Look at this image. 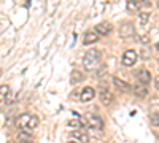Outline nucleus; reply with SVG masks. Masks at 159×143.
Masks as SVG:
<instances>
[{"instance_id": "1", "label": "nucleus", "mask_w": 159, "mask_h": 143, "mask_svg": "<svg viewBox=\"0 0 159 143\" xmlns=\"http://www.w3.org/2000/svg\"><path fill=\"white\" fill-rule=\"evenodd\" d=\"M102 57V51L100 49H89L88 53L83 56V67L89 72V70H94Z\"/></svg>"}, {"instance_id": "2", "label": "nucleus", "mask_w": 159, "mask_h": 143, "mask_svg": "<svg viewBox=\"0 0 159 143\" xmlns=\"http://www.w3.org/2000/svg\"><path fill=\"white\" fill-rule=\"evenodd\" d=\"M86 123H88V127H91V129H96V131H102L103 129V121H102V118L100 116H97V114H88L86 116Z\"/></svg>"}, {"instance_id": "3", "label": "nucleus", "mask_w": 159, "mask_h": 143, "mask_svg": "<svg viewBox=\"0 0 159 143\" xmlns=\"http://www.w3.org/2000/svg\"><path fill=\"white\" fill-rule=\"evenodd\" d=\"M121 62H123V65H126V67H132V65H134V64L137 62V53H135L134 49H127V51H124Z\"/></svg>"}, {"instance_id": "4", "label": "nucleus", "mask_w": 159, "mask_h": 143, "mask_svg": "<svg viewBox=\"0 0 159 143\" xmlns=\"http://www.w3.org/2000/svg\"><path fill=\"white\" fill-rule=\"evenodd\" d=\"M119 35H121L123 38L134 37V35H135L134 24H132V22H124V24H121V27H119Z\"/></svg>"}, {"instance_id": "5", "label": "nucleus", "mask_w": 159, "mask_h": 143, "mask_svg": "<svg viewBox=\"0 0 159 143\" xmlns=\"http://www.w3.org/2000/svg\"><path fill=\"white\" fill-rule=\"evenodd\" d=\"M94 32H96L99 37H105V35H108V34L111 32V24H110V22H99V24H96Z\"/></svg>"}, {"instance_id": "6", "label": "nucleus", "mask_w": 159, "mask_h": 143, "mask_svg": "<svg viewBox=\"0 0 159 143\" xmlns=\"http://www.w3.org/2000/svg\"><path fill=\"white\" fill-rule=\"evenodd\" d=\"M30 116H32V114H29V113H24V114L18 116V118H16V121H15L16 127H19L21 131H25V129H27V126H29Z\"/></svg>"}, {"instance_id": "7", "label": "nucleus", "mask_w": 159, "mask_h": 143, "mask_svg": "<svg viewBox=\"0 0 159 143\" xmlns=\"http://www.w3.org/2000/svg\"><path fill=\"white\" fill-rule=\"evenodd\" d=\"M96 97V91L92 89V87H83L81 89V94H80V100L81 102H91L92 99Z\"/></svg>"}, {"instance_id": "8", "label": "nucleus", "mask_w": 159, "mask_h": 143, "mask_svg": "<svg viewBox=\"0 0 159 143\" xmlns=\"http://www.w3.org/2000/svg\"><path fill=\"white\" fill-rule=\"evenodd\" d=\"M111 100H113V94L108 91L107 86H103V87L100 89V102L103 103V105H110Z\"/></svg>"}, {"instance_id": "9", "label": "nucleus", "mask_w": 159, "mask_h": 143, "mask_svg": "<svg viewBox=\"0 0 159 143\" xmlns=\"http://www.w3.org/2000/svg\"><path fill=\"white\" fill-rule=\"evenodd\" d=\"M70 137H72L73 141H76V143H88V141H89V137H88L83 131H80V129L73 131V132L70 134Z\"/></svg>"}, {"instance_id": "10", "label": "nucleus", "mask_w": 159, "mask_h": 143, "mask_svg": "<svg viewBox=\"0 0 159 143\" xmlns=\"http://www.w3.org/2000/svg\"><path fill=\"white\" fill-rule=\"evenodd\" d=\"M99 42V35L94 32V30H89V32H86L84 34V38H83V43L88 46V45H94V43H97Z\"/></svg>"}, {"instance_id": "11", "label": "nucleus", "mask_w": 159, "mask_h": 143, "mask_svg": "<svg viewBox=\"0 0 159 143\" xmlns=\"http://www.w3.org/2000/svg\"><path fill=\"white\" fill-rule=\"evenodd\" d=\"M113 84L119 89V91H132V86L127 83V81H123L121 78H118V76H113Z\"/></svg>"}, {"instance_id": "12", "label": "nucleus", "mask_w": 159, "mask_h": 143, "mask_svg": "<svg viewBox=\"0 0 159 143\" xmlns=\"http://www.w3.org/2000/svg\"><path fill=\"white\" fill-rule=\"evenodd\" d=\"M137 80H139L140 84L145 86V84H148L151 81V75H150L148 70H140V72H137Z\"/></svg>"}, {"instance_id": "13", "label": "nucleus", "mask_w": 159, "mask_h": 143, "mask_svg": "<svg viewBox=\"0 0 159 143\" xmlns=\"http://www.w3.org/2000/svg\"><path fill=\"white\" fill-rule=\"evenodd\" d=\"M132 91H134V94H135L137 97H145V96L148 94L147 87H145V86H140V84H137V86H132Z\"/></svg>"}, {"instance_id": "14", "label": "nucleus", "mask_w": 159, "mask_h": 143, "mask_svg": "<svg viewBox=\"0 0 159 143\" xmlns=\"http://www.w3.org/2000/svg\"><path fill=\"white\" fill-rule=\"evenodd\" d=\"M38 124H40V121H38V118H37V116L35 114H32L30 116V121H29V126H27V129H25V131H34V129H37L38 127Z\"/></svg>"}, {"instance_id": "15", "label": "nucleus", "mask_w": 159, "mask_h": 143, "mask_svg": "<svg viewBox=\"0 0 159 143\" xmlns=\"http://www.w3.org/2000/svg\"><path fill=\"white\" fill-rule=\"evenodd\" d=\"M127 11L129 13H137L139 10H140V5L137 3V2H134V0H127Z\"/></svg>"}, {"instance_id": "16", "label": "nucleus", "mask_w": 159, "mask_h": 143, "mask_svg": "<svg viewBox=\"0 0 159 143\" xmlns=\"http://www.w3.org/2000/svg\"><path fill=\"white\" fill-rule=\"evenodd\" d=\"M10 92V86L3 84V86H0V103H3L7 100V96Z\"/></svg>"}, {"instance_id": "17", "label": "nucleus", "mask_w": 159, "mask_h": 143, "mask_svg": "<svg viewBox=\"0 0 159 143\" xmlns=\"http://www.w3.org/2000/svg\"><path fill=\"white\" fill-rule=\"evenodd\" d=\"M18 138H19V141H30L32 140V134L29 131H19Z\"/></svg>"}, {"instance_id": "18", "label": "nucleus", "mask_w": 159, "mask_h": 143, "mask_svg": "<svg viewBox=\"0 0 159 143\" xmlns=\"http://www.w3.org/2000/svg\"><path fill=\"white\" fill-rule=\"evenodd\" d=\"M84 80V75L80 72V70H73L72 72V83H80Z\"/></svg>"}, {"instance_id": "19", "label": "nucleus", "mask_w": 159, "mask_h": 143, "mask_svg": "<svg viewBox=\"0 0 159 143\" xmlns=\"http://www.w3.org/2000/svg\"><path fill=\"white\" fill-rule=\"evenodd\" d=\"M67 126L72 127V129H75V131H76V129H81V127H83L81 119H80V118H76V119H69V121H67Z\"/></svg>"}, {"instance_id": "20", "label": "nucleus", "mask_w": 159, "mask_h": 143, "mask_svg": "<svg viewBox=\"0 0 159 143\" xmlns=\"http://www.w3.org/2000/svg\"><path fill=\"white\" fill-rule=\"evenodd\" d=\"M150 13L148 11H143V13H140V16H139V22H140V25H147L148 24V19H150Z\"/></svg>"}, {"instance_id": "21", "label": "nucleus", "mask_w": 159, "mask_h": 143, "mask_svg": "<svg viewBox=\"0 0 159 143\" xmlns=\"http://www.w3.org/2000/svg\"><path fill=\"white\" fill-rule=\"evenodd\" d=\"M151 123H153V126L159 127V111L153 113V116H151Z\"/></svg>"}, {"instance_id": "22", "label": "nucleus", "mask_w": 159, "mask_h": 143, "mask_svg": "<svg viewBox=\"0 0 159 143\" xmlns=\"http://www.w3.org/2000/svg\"><path fill=\"white\" fill-rule=\"evenodd\" d=\"M148 42H150L148 37H142V43H148Z\"/></svg>"}, {"instance_id": "23", "label": "nucleus", "mask_w": 159, "mask_h": 143, "mask_svg": "<svg viewBox=\"0 0 159 143\" xmlns=\"http://www.w3.org/2000/svg\"><path fill=\"white\" fill-rule=\"evenodd\" d=\"M154 84H156V87L159 89V75L156 76V80H154Z\"/></svg>"}, {"instance_id": "24", "label": "nucleus", "mask_w": 159, "mask_h": 143, "mask_svg": "<svg viewBox=\"0 0 159 143\" xmlns=\"http://www.w3.org/2000/svg\"><path fill=\"white\" fill-rule=\"evenodd\" d=\"M134 2H137V3H140V2H143V3H148V2H145V0H134Z\"/></svg>"}, {"instance_id": "25", "label": "nucleus", "mask_w": 159, "mask_h": 143, "mask_svg": "<svg viewBox=\"0 0 159 143\" xmlns=\"http://www.w3.org/2000/svg\"><path fill=\"white\" fill-rule=\"evenodd\" d=\"M156 49H157V51H159V42H157V43H156Z\"/></svg>"}, {"instance_id": "26", "label": "nucleus", "mask_w": 159, "mask_h": 143, "mask_svg": "<svg viewBox=\"0 0 159 143\" xmlns=\"http://www.w3.org/2000/svg\"><path fill=\"white\" fill-rule=\"evenodd\" d=\"M19 143H32V141H19Z\"/></svg>"}, {"instance_id": "27", "label": "nucleus", "mask_w": 159, "mask_h": 143, "mask_svg": "<svg viewBox=\"0 0 159 143\" xmlns=\"http://www.w3.org/2000/svg\"><path fill=\"white\" fill-rule=\"evenodd\" d=\"M69 143H76V141H73V140H72V141H69Z\"/></svg>"}, {"instance_id": "28", "label": "nucleus", "mask_w": 159, "mask_h": 143, "mask_svg": "<svg viewBox=\"0 0 159 143\" xmlns=\"http://www.w3.org/2000/svg\"><path fill=\"white\" fill-rule=\"evenodd\" d=\"M157 7H159V3H157Z\"/></svg>"}]
</instances>
